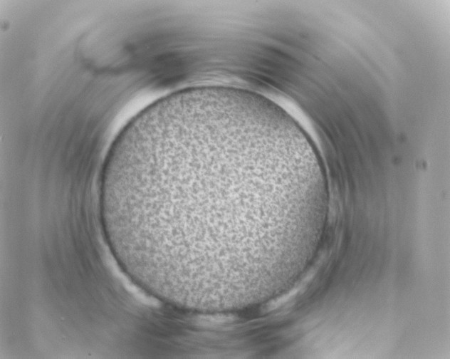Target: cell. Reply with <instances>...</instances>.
I'll return each instance as SVG.
<instances>
[{
	"instance_id": "6da1fadb",
	"label": "cell",
	"mask_w": 450,
	"mask_h": 359,
	"mask_svg": "<svg viewBox=\"0 0 450 359\" xmlns=\"http://www.w3.org/2000/svg\"><path fill=\"white\" fill-rule=\"evenodd\" d=\"M292 168L283 130L219 105L165 108L126 128L103 173L117 255L164 297L251 283L276 254Z\"/></svg>"
}]
</instances>
